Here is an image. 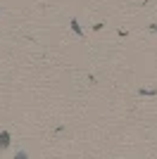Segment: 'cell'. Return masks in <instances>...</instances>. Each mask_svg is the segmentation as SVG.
<instances>
[{"instance_id":"6da1fadb","label":"cell","mask_w":157,"mask_h":159,"mask_svg":"<svg viewBox=\"0 0 157 159\" xmlns=\"http://www.w3.org/2000/svg\"><path fill=\"white\" fill-rule=\"evenodd\" d=\"M10 143H12L10 133H7V131H0V150H7V147H10Z\"/></svg>"},{"instance_id":"7a4b0ae2","label":"cell","mask_w":157,"mask_h":159,"mask_svg":"<svg viewBox=\"0 0 157 159\" xmlns=\"http://www.w3.org/2000/svg\"><path fill=\"white\" fill-rule=\"evenodd\" d=\"M69 26H72V31L76 33V36H83V29H81V24H78L76 19H72V24H69Z\"/></svg>"},{"instance_id":"3957f363","label":"cell","mask_w":157,"mask_h":159,"mask_svg":"<svg viewBox=\"0 0 157 159\" xmlns=\"http://www.w3.org/2000/svg\"><path fill=\"white\" fill-rule=\"evenodd\" d=\"M26 157H29L26 152H17V154H14V159H26Z\"/></svg>"},{"instance_id":"277c9868","label":"cell","mask_w":157,"mask_h":159,"mask_svg":"<svg viewBox=\"0 0 157 159\" xmlns=\"http://www.w3.org/2000/svg\"><path fill=\"white\" fill-rule=\"evenodd\" d=\"M150 31H152V33H155V31H157V24H152V26H150Z\"/></svg>"}]
</instances>
